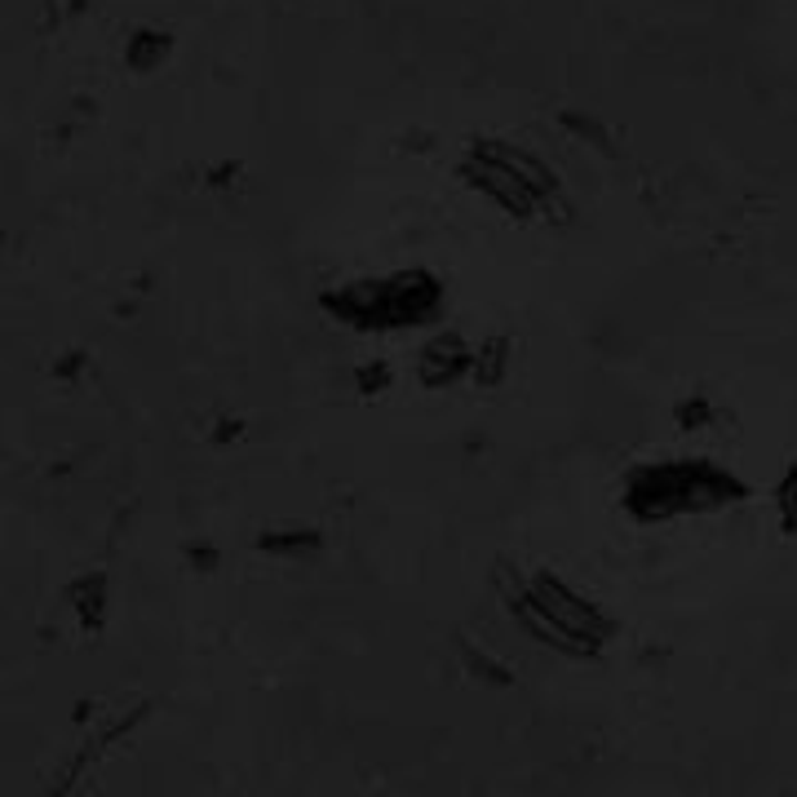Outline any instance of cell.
Masks as SVG:
<instances>
[{"mask_svg":"<svg viewBox=\"0 0 797 797\" xmlns=\"http://www.w3.org/2000/svg\"><path fill=\"white\" fill-rule=\"evenodd\" d=\"M775 505H779V514H784V527H788V531H797V465H788V474L779 478V487H775Z\"/></svg>","mask_w":797,"mask_h":797,"instance_id":"6","label":"cell"},{"mask_svg":"<svg viewBox=\"0 0 797 797\" xmlns=\"http://www.w3.org/2000/svg\"><path fill=\"white\" fill-rule=\"evenodd\" d=\"M465 182L509 217H541L559 200V177L514 142L483 138L465 151Z\"/></svg>","mask_w":797,"mask_h":797,"instance_id":"4","label":"cell"},{"mask_svg":"<svg viewBox=\"0 0 797 797\" xmlns=\"http://www.w3.org/2000/svg\"><path fill=\"white\" fill-rule=\"evenodd\" d=\"M359 381H364V395H373L377 386H390V373H386V364H368Z\"/></svg>","mask_w":797,"mask_h":797,"instance_id":"7","label":"cell"},{"mask_svg":"<svg viewBox=\"0 0 797 797\" xmlns=\"http://www.w3.org/2000/svg\"><path fill=\"white\" fill-rule=\"evenodd\" d=\"M748 500V483L709 456H660L625 474L621 505L634 523H669L691 514H722Z\"/></svg>","mask_w":797,"mask_h":797,"instance_id":"2","label":"cell"},{"mask_svg":"<svg viewBox=\"0 0 797 797\" xmlns=\"http://www.w3.org/2000/svg\"><path fill=\"white\" fill-rule=\"evenodd\" d=\"M500 603L518 634L572 660H599L612 647V616L550 568H505Z\"/></svg>","mask_w":797,"mask_h":797,"instance_id":"1","label":"cell"},{"mask_svg":"<svg viewBox=\"0 0 797 797\" xmlns=\"http://www.w3.org/2000/svg\"><path fill=\"white\" fill-rule=\"evenodd\" d=\"M320 306L355 333H403L439 320L443 311V284L439 276L421 271V266H403L395 276H364L329 289Z\"/></svg>","mask_w":797,"mask_h":797,"instance_id":"3","label":"cell"},{"mask_svg":"<svg viewBox=\"0 0 797 797\" xmlns=\"http://www.w3.org/2000/svg\"><path fill=\"white\" fill-rule=\"evenodd\" d=\"M474 359H478V351H474L465 337H456V333H439V337H430V342H426V351H421L417 368H421V381H426V386L443 390V386L465 381V377L474 373Z\"/></svg>","mask_w":797,"mask_h":797,"instance_id":"5","label":"cell"}]
</instances>
